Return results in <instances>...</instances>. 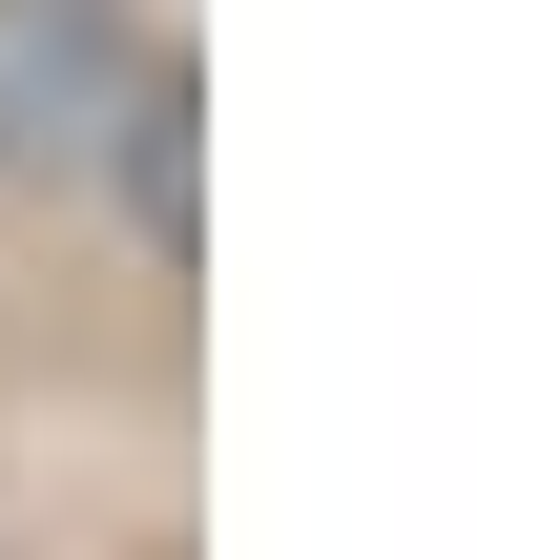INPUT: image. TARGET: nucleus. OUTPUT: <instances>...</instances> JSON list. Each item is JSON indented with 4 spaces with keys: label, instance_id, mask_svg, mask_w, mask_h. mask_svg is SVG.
<instances>
[{
    "label": "nucleus",
    "instance_id": "obj_1",
    "mask_svg": "<svg viewBox=\"0 0 560 560\" xmlns=\"http://www.w3.org/2000/svg\"><path fill=\"white\" fill-rule=\"evenodd\" d=\"M0 187H104L187 249V42L145 0H0Z\"/></svg>",
    "mask_w": 560,
    "mask_h": 560
}]
</instances>
